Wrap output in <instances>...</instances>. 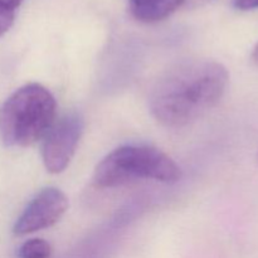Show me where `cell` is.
Returning <instances> with one entry per match:
<instances>
[{
    "label": "cell",
    "mask_w": 258,
    "mask_h": 258,
    "mask_svg": "<svg viewBox=\"0 0 258 258\" xmlns=\"http://www.w3.org/2000/svg\"><path fill=\"white\" fill-rule=\"evenodd\" d=\"M227 68L216 60L190 59L166 71L151 91L150 111L168 127H181L202 117L223 97Z\"/></svg>",
    "instance_id": "cell-1"
},
{
    "label": "cell",
    "mask_w": 258,
    "mask_h": 258,
    "mask_svg": "<svg viewBox=\"0 0 258 258\" xmlns=\"http://www.w3.org/2000/svg\"><path fill=\"white\" fill-rule=\"evenodd\" d=\"M57 102L44 86L18 88L0 107V138L9 148H27L44 139L55 122Z\"/></svg>",
    "instance_id": "cell-2"
},
{
    "label": "cell",
    "mask_w": 258,
    "mask_h": 258,
    "mask_svg": "<svg viewBox=\"0 0 258 258\" xmlns=\"http://www.w3.org/2000/svg\"><path fill=\"white\" fill-rule=\"evenodd\" d=\"M180 178L178 164L159 149L125 145L100 161L93 174V183L98 188H115L139 179L176 183Z\"/></svg>",
    "instance_id": "cell-3"
},
{
    "label": "cell",
    "mask_w": 258,
    "mask_h": 258,
    "mask_svg": "<svg viewBox=\"0 0 258 258\" xmlns=\"http://www.w3.org/2000/svg\"><path fill=\"white\" fill-rule=\"evenodd\" d=\"M83 118L80 113L71 112L55 121L42 148V159L45 169L52 174H59L70 165L82 136Z\"/></svg>",
    "instance_id": "cell-4"
},
{
    "label": "cell",
    "mask_w": 258,
    "mask_h": 258,
    "mask_svg": "<svg viewBox=\"0 0 258 258\" xmlns=\"http://www.w3.org/2000/svg\"><path fill=\"white\" fill-rule=\"evenodd\" d=\"M68 209V198L57 188L40 190L14 224L15 236H25L54 226Z\"/></svg>",
    "instance_id": "cell-5"
},
{
    "label": "cell",
    "mask_w": 258,
    "mask_h": 258,
    "mask_svg": "<svg viewBox=\"0 0 258 258\" xmlns=\"http://www.w3.org/2000/svg\"><path fill=\"white\" fill-rule=\"evenodd\" d=\"M128 10L141 23H158L175 13L185 0H127Z\"/></svg>",
    "instance_id": "cell-6"
},
{
    "label": "cell",
    "mask_w": 258,
    "mask_h": 258,
    "mask_svg": "<svg viewBox=\"0 0 258 258\" xmlns=\"http://www.w3.org/2000/svg\"><path fill=\"white\" fill-rule=\"evenodd\" d=\"M52 248L44 239L33 238L24 242L18 251L19 258H49Z\"/></svg>",
    "instance_id": "cell-7"
},
{
    "label": "cell",
    "mask_w": 258,
    "mask_h": 258,
    "mask_svg": "<svg viewBox=\"0 0 258 258\" xmlns=\"http://www.w3.org/2000/svg\"><path fill=\"white\" fill-rule=\"evenodd\" d=\"M15 20V12L0 8V37L5 34L12 28Z\"/></svg>",
    "instance_id": "cell-8"
},
{
    "label": "cell",
    "mask_w": 258,
    "mask_h": 258,
    "mask_svg": "<svg viewBox=\"0 0 258 258\" xmlns=\"http://www.w3.org/2000/svg\"><path fill=\"white\" fill-rule=\"evenodd\" d=\"M233 7L241 12L258 9V0H233Z\"/></svg>",
    "instance_id": "cell-9"
},
{
    "label": "cell",
    "mask_w": 258,
    "mask_h": 258,
    "mask_svg": "<svg viewBox=\"0 0 258 258\" xmlns=\"http://www.w3.org/2000/svg\"><path fill=\"white\" fill-rule=\"evenodd\" d=\"M22 2L23 0H0V8L17 12V9L22 4Z\"/></svg>",
    "instance_id": "cell-10"
},
{
    "label": "cell",
    "mask_w": 258,
    "mask_h": 258,
    "mask_svg": "<svg viewBox=\"0 0 258 258\" xmlns=\"http://www.w3.org/2000/svg\"><path fill=\"white\" fill-rule=\"evenodd\" d=\"M252 60L254 62V64L258 66V43L256 44V47L253 48V52H252Z\"/></svg>",
    "instance_id": "cell-11"
},
{
    "label": "cell",
    "mask_w": 258,
    "mask_h": 258,
    "mask_svg": "<svg viewBox=\"0 0 258 258\" xmlns=\"http://www.w3.org/2000/svg\"><path fill=\"white\" fill-rule=\"evenodd\" d=\"M256 161H257V165H258V153H257V156H256Z\"/></svg>",
    "instance_id": "cell-12"
}]
</instances>
